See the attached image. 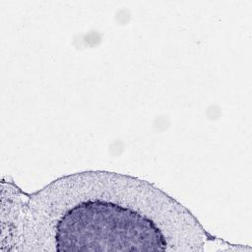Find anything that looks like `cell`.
<instances>
[{"instance_id": "cell-1", "label": "cell", "mask_w": 252, "mask_h": 252, "mask_svg": "<svg viewBox=\"0 0 252 252\" xmlns=\"http://www.w3.org/2000/svg\"><path fill=\"white\" fill-rule=\"evenodd\" d=\"M18 229L26 250L40 251H195L205 236L189 211L152 184L97 171L58 179L24 211L19 205Z\"/></svg>"}]
</instances>
